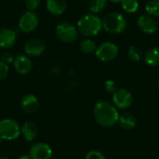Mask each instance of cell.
Segmentation results:
<instances>
[{
	"mask_svg": "<svg viewBox=\"0 0 159 159\" xmlns=\"http://www.w3.org/2000/svg\"><path fill=\"white\" fill-rule=\"evenodd\" d=\"M95 120L103 128H111L117 123L119 114L116 108L108 102H99L93 109Z\"/></svg>",
	"mask_w": 159,
	"mask_h": 159,
	"instance_id": "6da1fadb",
	"label": "cell"
},
{
	"mask_svg": "<svg viewBox=\"0 0 159 159\" xmlns=\"http://www.w3.org/2000/svg\"><path fill=\"white\" fill-rule=\"evenodd\" d=\"M102 28V20L94 13L84 15L77 21V31L85 36L97 35Z\"/></svg>",
	"mask_w": 159,
	"mask_h": 159,
	"instance_id": "7a4b0ae2",
	"label": "cell"
},
{
	"mask_svg": "<svg viewBox=\"0 0 159 159\" xmlns=\"http://www.w3.org/2000/svg\"><path fill=\"white\" fill-rule=\"evenodd\" d=\"M102 28L110 34H120L127 28L125 17L118 12H111L102 20Z\"/></svg>",
	"mask_w": 159,
	"mask_h": 159,
	"instance_id": "3957f363",
	"label": "cell"
},
{
	"mask_svg": "<svg viewBox=\"0 0 159 159\" xmlns=\"http://www.w3.org/2000/svg\"><path fill=\"white\" fill-rule=\"evenodd\" d=\"M20 134V127L17 121L5 118L0 121V138L6 141L16 140Z\"/></svg>",
	"mask_w": 159,
	"mask_h": 159,
	"instance_id": "277c9868",
	"label": "cell"
},
{
	"mask_svg": "<svg viewBox=\"0 0 159 159\" xmlns=\"http://www.w3.org/2000/svg\"><path fill=\"white\" fill-rule=\"evenodd\" d=\"M56 34L61 41L64 43H73L77 38L78 31L73 24L63 22L56 27Z\"/></svg>",
	"mask_w": 159,
	"mask_h": 159,
	"instance_id": "5b68a950",
	"label": "cell"
},
{
	"mask_svg": "<svg viewBox=\"0 0 159 159\" xmlns=\"http://www.w3.org/2000/svg\"><path fill=\"white\" fill-rule=\"evenodd\" d=\"M95 54L102 61H111L117 57L118 48L112 42H105L97 48Z\"/></svg>",
	"mask_w": 159,
	"mask_h": 159,
	"instance_id": "8992f818",
	"label": "cell"
},
{
	"mask_svg": "<svg viewBox=\"0 0 159 159\" xmlns=\"http://www.w3.org/2000/svg\"><path fill=\"white\" fill-rule=\"evenodd\" d=\"M38 25V17L33 11L25 12L19 20V28L24 33L33 32Z\"/></svg>",
	"mask_w": 159,
	"mask_h": 159,
	"instance_id": "52a82bcc",
	"label": "cell"
},
{
	"mask_svg": "<svg viewBox=\"0 0 159 159\" xmlns=\"http://www.w3.org/2000/svg\"><path fill=\"white\" fill-rule=\"evenodd\" d=\"M29 156L32 159H50L52 157V149L48 143H36L31 146Z\"/></svg>",
	"mask_w": 159,
	"mask_h": 159,
	"instance_id": "ba28073f",
	"label": "cell"
},
{
	"mask_svg": "<svg viewBox=\"0 0 159 159\" xmlns=\"http://www.w3.org/2000/svg\"><path fill=\"white\" fill-rule=\"evenodd\" d=\"M113 102L119 109H127L132 102V96L130 91L127 89H117L113 93Z\"/></svg>",
	"mask_w": 159,
	"mask_h": 159,
	"instance_id": "9c48e42d",
	"label": "cell"
},
{
	"mask_svg": "<svg viewBox=\"0 0 159 159\" xmlns=\"http://www.w3.org/2000/svg\"><path fill=\"white\" fill-rule=\"evenodd\" d=\"M139 28L145 34H153L157 30V21L153 16L149 14H143L138 19Z\"/></svg>",
	"mask_w": 159,
	"mask_h": 159,
	"instance_id": "30bf717a",
	"label": "cell"
},
{
	"mask_svg": "<svg viewBox=\"0 0 159 159\" xmlns=\"http://www.w3.org/2000/svg\"><path fill=\"white\" fill-rule=\"evenodd\" d=\"M44 50H45V43L38 38H33L29 40L24 46V51L26 52V54L33 57L41 55L44 52Z\"/></svg>",
	"mask_w": 159,
	"mask_h": 159,
	"instance_id": "8fae6325",
	"label": "cell"
},
{
	"mask_svg": "<svg viewBox=\"0 0 159 159\" xmlns=\"http://www.w3.org/2000/svg\"><path fill=\"white\" fill-rule=\"evenodd\" d=\"M16 42V33L7 28L0 29V48H9Z\"/></svg>",
	"mask_w": 159,
	"mask_h": 159,
	"instance_id": "7c38bea8",
	"label": "cell"
},
{
	"mask_svg": "<svg viewBox=\"0 0 159 159\" xmlns=\"http://www.w3.org/2000/svg\"><path fill=\"white\" fill-rule=\"evenodd\" d=\"M14 68L20 75H26L30 72L32 68V62L28 57L23 55H19L14 59L13 61Z\"/></svg>",
	"mask_w": 159,
	"mask_h": 159,
	"instance_id": "4fadbf2b",
	"label": "cell"
},
{
	"mask_svg": "<svg viewBox=\"0 0 159 159\" xmlns=\"http://www.w3.org/2000/svg\"><path fill=\"white\" fill-rule=\"evenodd\" d=\"M20 106L24 112L28 114H33L38 109L39 102H38L37 98L34 95L26 94L20 101Z\"/></svg>",
	"mask_w": 159,
	"mask_h": 159,
	"instance_id": "5bb4252c",
	"label": "cell"
},
{
	"mask_svg": "<svg viewBox=\"0 0 159 159\" xmlns=\"http://www.w3.org/2000/svg\"><path fill=\"white\" fill-rule=\"evenodd\" d=\"M20 133L27 142H33L37 136V127L34 122L27 121L20 128Z\"/></svg>",
	"mask_w": 159,
	"mask_h": 159,
	"instance_id": "9a60e30c",
	"label": "cell"
},
{
	"mask_svg": "<svg viewBox=\"0 0 159 159\" xmlns=\"http://www.w3.org/2000/svg\"><path fill=\"white\" fill-rule=\"evenodd\" d=\"M47 9L52 15L62 14L67 7L65 0H47Z\"/></svg>",
	"mask_w": 159,
	"mask_h": 159,
	"instance_id": "2e32d148",
	"label": "cell"
},
{
	"mask_svg": "<svg viewBox=\"0 0 159 159\" xmlns=\"http://www.w3.org/2000/svg\"><path fill=\"white\" fill-rule=\"evenodd\" d=\"M117 122L119 123V126L123 129L131 130V129H133L135 128L137 120H136V117L133 115L126 113V114H123V115L119 116V118H118Z\"/></svg>",
	"mask_w": 159,
	"mask_h": 159,
	"instance_id": "e0dca14e",
	"label": "cell"
},
{
	"mask_svg": "<svg viewBox=\"0 0 159 159\" xmlns=\"http://www.w3.org/2000/svg\"><path fill=\"white\" fill-rule=\"evenodd\" d=\"M145 62L150 66H157L159 65V48H152L147 50L144 56Z\"/></svg>",
	"mask_w": 159,
	"mask_h": 159,
	"instance_id": "ac0fdd59",
	"label": "cell"
},
{
	"mask_svg": "<svg viewBox=\"0 0 159 159\" xmlns=\"http://www.w3.org/2000/svg\"><path fill=\"white\" fill-rule=\"evenodd\" d=\"M80 48L86 54H92V53H94L96 51L97 46H96V43L92 39L87 38V39H84L81 42Z\"/></svg>",
	"mask_w": 159,
	"mask_h": 159,
	"instance_id": "d6986e66",
	"label": "cell"
},
{
	"mask_svg": "<svg viewBox=\"0 0 159 159\" xmlns=\"http://www.w3.org/2000/svg\"><path fill=\"white\" fill-rule=\"evenodd\" d=\"M121 6L127 13H134L138 10L139 2L138 0H122Z\"/></svg>",
	"mask_w": 159,
	"mask_h": 159,
	"instance_id": "ffe728a7",
	"label": "cell"
},
{
	"mask_svg": "<svg viewBox=\"0 0 159 159\" xmlns=\"http://www.w3.org/2000/svg\"><path fill=\"white\" fill-rule=\"evenodd\" d=\"M147 14L153 17H159V0H150L145 6Z\"/></svg>",
	"mask_w": 159,
	"mask_h": 159,
	"instance_id": "44dd1931",
	"label": "cell"
},
{
	"mask_svg": "<svg viewBox=\"0 0 159 159\" xmlns=\"http://www.w3.org/2000/svg\"><path fill=\"white\" fill-rule=\"evenodd\" d=\"M107 4V0H91L89 3V9L92 13L102 12Z\"/></svg>",
	"mask_w": 159,
	"mask_h": 159,
	"instance_id": "7402d4cb",
	"label": "cell"
},
{
	"mask_svg": "<svg viewBox=\"0 0 159 159\" xmlns=\"http://www.w3.org/2000/svg\"><path fill=\"white\" fill-rule=\"evenodd\" d=\"M128 56L129 58L133 61H139L141 59H142V56H143V53L141 51L140 48H138L137 47H130L129 48V51H128Z\"/></svg>",
	"mask_w": 159,
	"mask_h": 159,
	"instance_id": "603a6c76",
	"label": "cell"
},
{
	"mask_svg": "<svg viewBox=\"0 0 159 159\" xmlns=\"http://www.w3.org/2000/svg\"><path fill=\"white\" fill-rule=\"evenodd\" d=\"M85 159H106L105 157L99 151H90L87 154Z\"/></svg>",
	"mask_w": 159,
	"mask_h": 159,
	"instance_id": "cb8c5ba5",
	"label": "cell"
},
{
	"mask_svg": "<svg viewBox=\"0 0 159 159\" xmlns=\"http://www.w3.org/2000/svg\"><path fill=\"white\" fill-rule=\"evenodd\" d=\"M40 2H41V0H26V2H25L26 7L30 11H33L40 6Z\"/></svg>",
	"mask_w": 159,
	"mask_h": 159,
	"instance_id": "d4e9b609",
	"label": "cell"
},
{
	"mask_svg": "<svg viewBox=\"0 0 159 159\" xmlns=\"http://www.w3.org/2000/svg\"><path fill=\"white\" fill-rule=\"evenodd\" d=\"M8 74V67L7 64L4 61H0V81L5 79Z\"/></svg>",
	"mask_w": 159,
	"mask_h": 159,
	"instance_id": "484cf974",
	"label": "cell"
},
{
	"mask_svg": "<svg viewBox=\"0 0 159 159\" xmlns=\"http://www.w3.org/2000/svg\"><path fill=\"white\" fill-rule=\"evenodd\" d=\"M104 88H105V90L106 91L114 93L116 90V84L113 80H107L104 83Z\"/></svg>",
	"mask_w": 159,
	"mask_h": 159,
	"instance_id": "4316f807",
	"label": "cell"
},
{
	"mask_svg": "<svg viewBox=\"0 0 159 159\" xmlns=\"http://www.w3.org/2000/svg\"><path fill=\"white\" fill-rule=\"evenodd\" d=\"M1 61H4V62L7 63H7H11V62L14 61V56H13L11 53H9V52H6V53H4V54L2 55Z\"/></svg>",
	"mask_w": 159,
	"mask_h": 159,
	"instance_id": "83f0119b",
	"label": "cell"
},
{
	"mask_svg": "<svg viewBox=\"0 0 159 159\" xmlns=\"http://www.w3.org/2000/svg\"><path fill=\"white\" fill-rule=\"evenodd\" d=\"M18 159H32L30 157V156L29 155H22V156H20V157Z\"/></svg>",
	"mask_w": 159,
	"mask_h": 159,
	"instance_id": "f1b7e54d",
	"label": "cell"
},
{
	"mask_svg": "<svg viewBox=\"0 0 159 159\" xmlns=\"http://www.w3.org/2000/svg\"><path fill=\"white\" fill-rule=\"evenodd\" d=\"M109 1H111V2H113V3H119V2H121L122 0H109Z\"/></svg>",
	"mask_w": 159,
	"mask_h": 159,
	"instance_id": "f546056e",
	"label": "cell"
},
{
	"mask_svg": "<svg viewBox=\"0 0 159 159\" xmlns=\"http://www.w3.org/2000/svg\"><path fill=\"white\" fill-rule=\"evenodd\" d=\"M157 86H158V87H159V76H158V77H157Z\"/></svg>",
	"mask_w": 159,
	"mask_h": 159,
	"instance_id": "4dcf8cb0",
	"label": "cell"
},
{
	"mask_svg": "<svg viewBox=\"0 0 159 159\" xmlns=\"http://www.w3.org/2000/svg\"><path fill=\"white\" fill-rule=\"evenodd\" d=\"M1 143H2V139L0 138V145H1Z\"/></svg>",
	"mask_w": 159,
	"mask_h": 159,
	"instance_id": "1f68e13d",
	"label": "cell"
},
{
	"mask_svg": "<svg viewBox=\"0 0 159 159\" xmlns=\"http://www.w3.org/2000/svg\"><path fill=\"white\" fill-rule=\"evenodd\" d=\"M0 159H8V158H6V157H0Z\"/></svg>",
	"mask_w": 159,
	"mask_h": 159,
	"instance_id": "d6a6232c",
	"label": "cell"
}]
</instances>
